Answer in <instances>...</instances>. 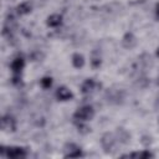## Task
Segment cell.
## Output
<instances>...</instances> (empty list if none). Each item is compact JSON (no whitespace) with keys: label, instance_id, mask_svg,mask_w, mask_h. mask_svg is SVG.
Returning <instances> with one entry per match:
<instances>
[{"label":"cell","instance_id":"cell-1","mask_svg":"<svg viewBox=\"0 0 159 159\" xmlns=\"http://www.w3.org/2000/svg\"><path fill=\"white\" fill-rule=\"evenodd\" d=\"M0 155L6 157L9 159H22L29 155V152L26 148L22 147H1Z\"/></svg>","mask_w":159,"mask_h":159},{"label":"cell","instance_id":"cell-2","mask_svg":"<svg viewBox=\"0 0 159 159\" xmlns=\"http://www.w3.org/2000/svg\"><path fill=\"white\" fill-rule=\"evenodd\" d=\"M93 117H94V109L89 104H84L77 108L76 112L73 113L75 122H87V120H91Z\"/></svg>","mask_w":159,"mask_h":159},{"label":"cell","instance_id":"cell-3","mask_svg":"<svg viewBox=\"0 0 159 159\" xmlns=\"http://www.w3.org/2000/svg\"><path fill=\"white\" fill-rule=\"evenodd\" d=\"M117 143H118V140H117L114 133L107 132V133H104V134L101 137V147H102V149H103L106 153L112 152V150L116 148Z\"/></svg>","mask_w":159,"mask_h":159},{"label":"cell","instance_id":"cell-4","mask_svg":"<svg viewBox=\"0 0 159 159\" xmlns=\"http://www.w3.org/2000/svg\"><path fill=\"white\" fill-rule=\"evenodd\" d=\"M101 87H102V84H101L99 82H97V81L93 80V78H88V80H86V81L82 83V86H81V92H82L83 94H92L93 92L98 91Z\"/></svg>","mask_w":159,"mask_h":159},{"label":"cell","instance_id":"cell-5","mask_svg":"<svg viewBox=\"0 0 159 159\" xmlns=\"http://www.w3.org/2000/svg\"><path fill=\"white\" fill-rule=\"evenodd\" d=\"M63 152H65V158H80L83 155L81 148L75 143H67L63 147Z\"/></svg>","mask_w":159,"mask_h":159},{"label":"cell","instance_id":"cell-6","mask_svg":"<svg viewBox=\"0 0 159 159\" xmlns=\"http://www.w3.org/2000/svg\"><path fill=\"white\" fill-rule=\"evenodd\" d=\"M24 67H25V58L22 56H16L10 63V70L15 76H21Z\"/></svg>","mask_w":159,"mask_h":159},{"label":"cell","instance_id":"cell-7","mask_svg":"<svg viewBox=\"0 0 159 159\" xmlns=\"http://www.w3.org/2000/svg\"><path fill=\"white\" fill-rule=\"evenodd\" d=\"M1 129L6 132L16 130V119L11 114H5L1 117Z\"/></svg>","mask_w":159,"mask_h":159},{"label":"cell","instance_id":"cell-8","mask_svg":"<svg viewBox=\"0 0 159 159\" xmlns=\"http://www.w3.org/2000/svg\"><path fill=\"white\" fill-rule=\"evenodd\" d=\"M137 37L132 34V32H127L124 34V36L122 37V46L127 50H132L137 46Z\"/></svg>","mask_w":159,"mask_h":159},{"label":"cell","instance_id":"cell-9","mask_svg":"<svg viewBox=\"0 0 159 159\" xmlns=\"http://www.w3.org/2000/svg\"><path fill=\"white\" fill-rule=\"evenodd\" d=\"M56 98L58 101H71L73 98V93L65 86H61L56 89V93H55Z\"/></svg>","mask_w":159,"mask_h":159},{"label":"cell","instance_id":"cell-10","mask_svg":"<svg viewBox=\"0 0 159 159\" xmlns=\"http://www.w3.org/2000/svg\"><path fill=\"white\" fill-rule=\"evenodd\" d=\"M114 134H116V138H117L118 143H120V144H127V143L130 142V134L128 133L127 129H124L122 127L117 128V130H116Z\"/></svg>","mask_w":159,"mask_h":159},{"label":"cell","instance_id":"cell-11","mask_svg":"<svg viewBox=\"0 0 159 159\" xmlns=\"http://www.w3.org/2000/svg\"><path fill=\"white\" fill-rule=\"evenodd\" d=\"M46 24L48 27H58L62 24V16L60 14H52L47 17Z\"/></svg>","mask_w":159,"mask_h":159},{"label":"cell","instance_id":"cell-12","mask_svg":"<svg viewBox=\"0 0 159 159\" xmlns=\"http://www.w3.org/2000/svg\"><path fill=\"white\" fill-rule=\"evenodd\" d=\"M31 10H32V4L30 1H24V2L17 5L16 14L17 15H27L31 12Z\"/></svg>","mask_w":159,"mask_h":159},{"label":"cell","instance_id":"cell-13","mask_svg":"<svg viewBox=\"0 0 159 159\" xmlns=\"http://www.w3.org/2000/svg\"><path fill=\"white\" fill-rule=\"evenodd\" d=\"M122 157H128V158H142V159H148V158H154V154L150 153L149 150H142V152H133Z\"/></svg>","mask_w":159,"mask_h":159},{"label":"cell","instance_id":"cell-14","mask_svg":"<svg viewBox=\"0 0 159 159\" xmlns=\"http://www.w3.org/2000/svg\"><path fill=\"white\" fill-rule=\"evenodd\" d=\"M71 61H72V65H73L75 68H82L84 66V57H83V55H81L78 52L72 55V60Z\"/></svg>","mask_w":159,"mask_h":159},{"label":"cell","instance_id":"cell-15","mask_svg":"<svg viewBox=\"0 0 159 159\" xmlns=\"http://www.w3.org/2000/svg\"><path fill=\"white\" fill-rule=\"evenodd\" d=\"M102 63V58L99 55H96V52L92 53V57H91V66L92 68H98Z\"/></svg>","mask_w":159,"mask_h":159},{"label":"cell","instance_id":"cell-16","mask_svg":"<svg viewBox=\"0 0 159 159\" xmlns=\"http://www.w3.org/2000/svg\"><path fill=\"white\" fill-rule=\"evenodd\" d=\"M86 122H76V125H77V130L81 133V134H88L91 132V128L84 124Z\"/></svg>","mask_w":159,"mask_h":159},{"label":"cell","instance_id":"cell-17","mask_svg":"<svg viewBox=\"0 0 159 159\" xmlns=\"http://www.w3.org/2000/svg\"><path fill=\"white\" fill-rule=\"evenodd\" d=\"M40 86H41L43 89L50 88V87L52 86V78H51V77H48V76L42 77V78L40 80Z\"/></svg>","mask_w":159,"mask_h":159},{"label":"cell","instance_id":"cell-18","mask_svg":"<svg viewBox=\"0 0 159 159\" xmlns=\"http://www.w3.org/2000/svg\"><path fill=\"white\" fill-rule=\"evenodd\" d=\"M45 57V55L40 51H34L31 55H30V58L31 61H42V58Z\"/></svg>","mask_w":159,"mask_h":159},{"label":"cell","instance_id":"cell-19","mask_svg":"<svg viewBox=\"0 0 159 159\" xmlns=\"http://www.w3.org/2000/svg\"><path fill=\"white\" fill-rule=\"evenodd\" d=\"M140 62H142L144 66H148V65H152V63H153L152 57H150V55H148V53H143V55L140 56Z\"/></svg>","mask_w":159,"mask_h":159},{"label":"cell","instance_id":"cell-20","mask_svg":"<svg viewBox=\"0 0 159 159\" xmlns=\"http://www.w3.org/2000/svg\"><path fill=\"white\" fill-rule=\"evenodd\" d=\"M140 143L144 145V147H149L152 143H153V138L150 135H143L142 139H140Z\"/></svg>","mask_w":159,"mask_h":159},{"label":"cell","instance_id":"cell-21","mask_svg":"<svg viewBox=\"0 0 159 159\" xmlns=\"http://www.w3.org/2000/svg\"><path fill=\"white\" fill-rule=\"evenodd\" d=\"M155 16L159 19V2L155 5Z\"/></svg>","mask_w":159,"mask_h":159},{"label":"cell","instance_id":"cell-22","mask_svg":"<svg viewBox=\"0 0 159 159\" xmlns=\"http://www.w3.org/2000/svg\"><path fill=\"white\" fill-rule=\"evenodd\" d=\"M155 55H157V57H159V46L157 47V51H155Z\"/></svg>","mask_w":159,"mask_h":159},{"label":"cell","instance_id":"cell-23","mask_svg":"<svg viewBox=\"0 0 159 159\" xmlns=\"http://www.w3.org/2000/svg\"><path fill=\"white\" fill-rule=\"evenodd\" d=\"M158 81H157V84H159V76H158V78H157Z\"/></svg>","mask_w":159,"mask_h":159}]
</instances>
